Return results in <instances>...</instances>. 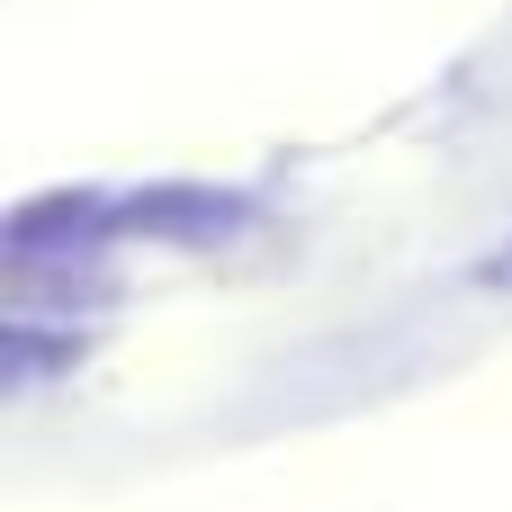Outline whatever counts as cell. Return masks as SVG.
<instances>
[{
	"label": "cell",
	"instance_id": "cell-1",
	"mask_svg": "<svg viewBox=\"0 0 512 512\" xmlns=\"http://www.w3.org/2000/svg\"><path fill=\"white\" fill-rule=\"evenodd\" d=\"M495 270H504V279H512V252H504V261H495Z\"/></svg>",
	"mask_w": 512,
	"mask_h": 512
}]
</instances>
